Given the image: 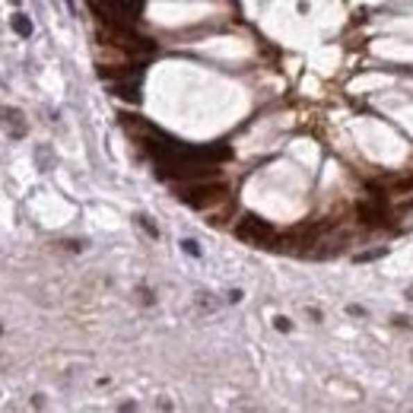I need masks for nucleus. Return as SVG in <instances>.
Listing matches in <instances>:
<instances>
[{
	"label": "nucleus",
	"mask_w": 413,
	"mask_h": 413,
	"mask_svg": "<svg viewBox=\"0 0 413 413\" xmlns=\"http://www.w3.org/2000/svg\"><path fill=\"white\" fill-rule=\"evenodd\" d=\"M178 197H181V203H188V207H194V210H207V207H213V203H219L226 197V185L223 181L197 178V181L181 185Z\"/></svg>",
	"instance_id": "obj_3"
},
{
	"label": "nucleus",
	"mask_w": 413,
	"mask_h": 413,
	"mask_svg": "<svg viewBox=\"0 0 413 413\" xmlns=\"http://www.w3.org/2000/svg\"><path fill=\"white\" fill-rule=\"evenodd\" d=\"M356 213H360V219L366 226H382V219H385V201H378L376 207H372V203H360V207H356Z\"/></svg>",
	"instance_id": "obj_7"
},
{
	"label": "nucleus",
	"mask_w": 413,
	"mask_h": 413,
	"mask_svg": "<svg viewBox=\"0 0 413 413\" xmlns=\"http://www.w3.org/2000/svg\"><path fill=\"white\" fill-rule=\"evenodd\" d=\"M90 10L99 23H137L143 13V0H90Z\"/></svg>",
	"instance_id": "obj_2"
},
{
	"label": "nucleus",
	"mask_w": 413,
	"mask_h": 413,
	"mask_svg": "<svg viewBox=\"0 0 413 413\" xmlns=\"http://www.w3.org/2000/svg\"><path fill=\"white\" fill-rule=\"evenodd\" d=\"M115 96L128 99V102H137V80H128V83H115Z\"/></svg>",
	"instance_id": "obj_8"
},
{
	"label": "nucleus",
	"mask_w": 413,
	"mask_h": 413,
	"mask_svg": "<svg viewBox=\"0 0 413 413\" xmlns=\"http://www.w3.org/2000/svg\"><path fill=\"white\" fill-rule=\"evenodd\" d=\"M99 42L102 45H112L124 54H153L156 45H153L150 38L137 35L128 23H99Z\"/></svg>",
	"instance_id": "obj_1"
},
{
	"label": "nucleus",
	"mask_w": 413,
	"mask_h": 413,
	"mask_svg": "<svg viewBox=\"0 0 413 413\" xmlns=\"http://www.w3.org/2000/svg\"><path fill=\"white\" fill-rule=\"evenodd\" d=\"M0 118H3V124H7V130H10V137H26V118H23V112H16V108H0Z\"/></svg>",
	"instance_id": "obj_6"
},
{
	"label": "nucleus",
	"mask_w": 413,
	"mask_h": 413,
	"mask_svg": "<svg viewBox=\"0 0 413 413\" xmlns=\"http://www.w3.org/2000/svg\"><path fill=\"white\" fill-rule=\"evenodd\" d=\"M321 229H324L321 223H305V226H299V229H293V233L286 235V245H293V248L318 245V235H321Z\"/></svg>",
	"instance_id": "obj_5"
},
{
	"label": "nucleus",
	"mask_w": 413,
	"mask_h": 413,
	"mask_svg": "<svg viewBox=\"0 0 413 413\" xmlns=\"http://www.w3.org/2000/svg\"><path fill=\"white\" fill-rule=\"evenodd\" d=\"M235 235H239L242 242H248V245H255V248H271L273 242H277L273 226L264 223L261 217H242L239 226H235Z\"/></svg>",
	"instance_id": "obj_4"
},
{
	"label": "nucleus",
	"mask_w": 413,
	"mask_h": 413,
	"mask_svg": "<svg viewBox=\"0 0 413 413\" xmlns=\"http://www.w3.org/2000/svg\"><path fill=\"white\" fill-rule=\"evenodd\" d=\"M181 245H185V251H188V255H201V248H197V242H181Z\"/></svg>",
	"instance_id": "obj_10"
},
{
	"label": "nucleus",
	"mask_w": 413,
	"mask_h": 413,
	"mask_svg": "<svg viewBox=\"0 0 413 413\" xmlns=\"http://www.w3.org/2000/svg\"><path fill=\"white\" fill-rule=\"evenodd\" d=\"M13 29H16V35H23V38H29V35H32V23L26 19L23 13H16V16H13Z\"/></svg>",
	"instance_id": "obj_9"
}]
</instances>
